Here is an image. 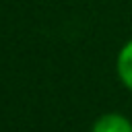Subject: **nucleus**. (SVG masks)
Returning <instances> with one entry per match:
<instances>
[{"label":"nucleus","instance_id":"nucleus-1","mask_svg":"<svg viewBox=\"0 0 132 132\" xmlns=\"http://www.w3.org/2000/svg\"><path fill=\"white\" fill-rule=\"evenodd\" d=\"M91 132H132V122L120 111H107L93 122Z\"/></svg>","mask_w":132,"mask_h":132},{"label":"nucleus","instance_id":"nucleus-2","mask_svg":"<svg viewBox=\"0 0 132 132\" xmlns=\"http://www.w3.org/2000/svg\"><path fill=\"white\" fill-rule=\"evenodd\" d=\"M116 74L122 87L132 93V37L126 39L116 54Z\"/></svg>","mask_w":132,"mask_h":132}]
</instances>
